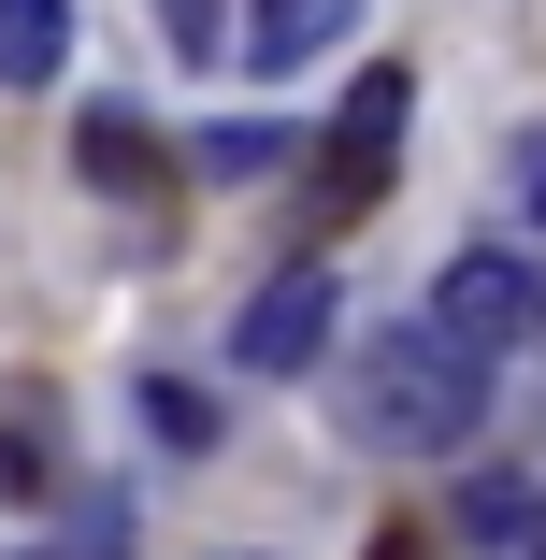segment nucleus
I'll use <instances>...</instances> for the list:
<instances>
[{"instance_id":"obj_1","label":"nucleus","mask_w":546,"mask_h":560,"mask_svg":"<svg viewBox=\"0 0 546 560\" xmlns=\"http://www.w3.org/2000/svg\"><path fill=\"white\" fill-rule=\"evenodd\" d=\"M332 417L374 445V460H446V445H475V417H489V360L446 346L431 316H388V330H360V346H346Z\"/></svg>"},{"instance_id":"obj_2","label":"nucleus","mask_w":546,"mask_h":560,"mask_svg":"<svg viewBox=\"0 0 546 560\" xmlns=\"http://www.w3.org/2000/svg\"><path fill=\"white\" fill-rule=\"evenodd\" d=\"M332 302H346L332 259H288V273L231 316V374H316V360H332Z\"/></svg>"},{"instance_id":"obj_3","label":"nucleus","mask_w":546,"mask_h":560,"mask_svg":"<svg viewBox=\"0 0 546 560\" xmlns=\"http://www.w3.org/2000/svg\"><path fill=\"white\" fill-rule=\"evenodd\" d=\"M532 316H546V259H503V245L446 259V288H431V330H446V346H475V360H503Z\"/></svg>"},{"instance_id":"obj_4","label":"nucleus","mask_w":546,"mask_h":560,"mask_svg":"<svg viewBox=\"0 0 546 560\" xmlns=\"http://www.w3.org/2000/svg\"><path fill=\"white\" fill-rule=\"evenodd\" d=\"M403 101H417V86H403L388 58H374V72L346 86V130H332L346 159H332V173H316V231H346V215H360V201L388 187V159H403Z\"/></svg>"},{"instance_id":"obj_5","label":"nucleus","mask_w":546,"mask_h":560,"mask_svg":"<svg viewBox=\"0 0 546 560\" xmlns=\"http://www.w3.org/2000/svg\"><path fill=\"white\" fill-rule=\"evenodd\" d=\"M360 15V0H245V72H316V58H332V30Z\"/></svg>"},{"instance_id":"obj_6","label":"nucleus","mask_w":546,"mask_h":560,"mask_svg":"<svg viewBox=\"0 0 546 560\" xmlns=\"http://www.w3.org/2000/svg\"><path fill=\"white\" fill-rule=\"evenodd\" d=\"M58 402L44 388H0V503H58Z\"/></svg>"},{"instance_id":"obj_7","label":"nucleus","mask_w":546,"mask_h":560,"mask_svg":"<svg viewBox=\"0 0 546 560\" xmlns=\"http://www.w3.org/2000/svg\"><path fill=\"white\" fill-rule=\"evenodd\" d=\"M72 173H86L101 201H159V144H144V116H116V101H101V116H72Z\"/></svg>"},{"instance_id":"obj_8","label":"nucleus","mask_w":546,"mask_h":560,"mask_svg":"<svg viewBox=\"0 0 546 560\" xmlns=\"http://www.w3.org/2000/svg\"><path fill=\"white\" fill-rule=\"evenodd\" d=\"M72 58V0H0V86H58Z\"/></svg>"},{"instance_id":"obj_9","label":"nucleus","mask_w":546,"mask_h":560,"mask_svg":"<svg viewBox=\"0 0 546 560\" xmlns=\"http://www.w3.org/2000/svg\"><path fill=\"white\" fill-rule=\"evenodd\" d=\"M274 144H288L274 116H231V130H201V173H216V187H259V173H274Z\"/></svg>"},{"instance_id":"obj_10","label":"nucleus","mask_w":546,"mask_h":560,"mask_svg":"<svg viewBox=\"0 0 546 560\" xmlns=\"http://www.w3.org/2000/svg\"><path fill=\"white\" fill-rule=\"evenodd\" d=\"M159 44H173V58H216V44H245V15H216V0H159Z\"/></svg>"},{"instance_id":"obj_11","label":"nucleus","mask_w":546,"mask_h":560,"mask_svg":"<svg viewBox=\"0 0 546 560\" xmlns=\"http://www.w3.org/2000/svg\"><path fill=\"white\" fill-rule=\"evenodd\" d=\"M72 560H130V503L86 489V503H72Z\"/></svg>"},{"instance_id":"obj_12","label":"nucleus","mask_w":546,"mask_h":560,"mask_svg":"<svg viewBox=\"0 0 546 560\" xmlns=\"http://www.w3.org/2000/svg\"><path fill=\"white\" fill-rule=\"evenodd\" d=\"M461 532H532V503H518V475H475V489H461Z\"/></svg>"},{"instance_id":"obj_13","label":"nucleus","mask_w":546,"mask_h":560,"mask_svg":"<svg viewBox=\"0 0 546 560\" xmlns=\"http://www.w3.org/2000/svg\"><path fill=\"white\" fill-rule=\"evenodd\" d=\"M144 417H159V431H173V445H216V417H201V388H173V374H159V388H144Z\"/></svg>"},{"instance_id":"obj_14","label":"nucleus","mask_w":546,"mask_h":560,"mask_svg":"<svg viewBox=\"0 0 546 560\" xmlns=\"http://www.w3.org/2000/svg\"><path fill=\"white\" fill-rule=\"evenodd\" d=\"M518 201H532V215H546V144H532V173H518Z\"/></svg>"},{"instance_id":"obj_15","label":"nucleus","mask_w":546,"mask_h":560,"mask_svg":"<svg viewBox=\"0 0 546 560\" xmlns=\"http://www.w3.org/2000/svg\"><path fill=\"white\" fill-rule=\"evenodd\" d=\"M532 560H546V503H532Z\"/></svg>"}]
</instances>
